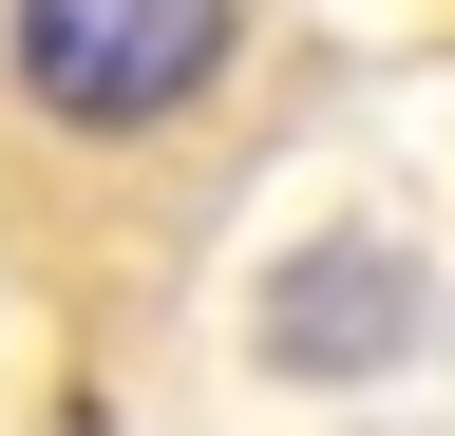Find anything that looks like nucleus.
<instances>
[{
    "label": "nucleus",
    "instance_id": "f257e3e1",
    "mask_svg": "<svg viewBox=\"0 0 455 436\" xmlns=\"http://www.w3.org/2000/svg\"><path fill=\"white\" fill-rule=\"evenodd\" d=\"M304 95V0H0V285L76 361L152 342Z\"/></svg>",
    "mask_w": 455,
    "mask_h": 436
}]
</instances>
